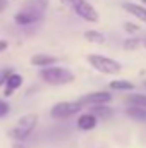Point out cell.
Returning a JSON list of instances; mask_svg holds the SVG:
<instances>
[{"instance_id": "obj_1", "label": "cell", "mask_w": 146, "mask_h": 148, "mask_svg": "<svg viewBox=\"0 0 146 148\" xmlns=\"http://www.w3.org/2000/svg\"><path fill=\"white\" fill-rule=\"evenodd\" d=\"M40 76L45 83L53 84V86H60V84H67L74 81V74L67 71L65 67H57V66H48L43 67L40 71Z\"/></svg>"}, {"instance_id": "obj_2", "label": "cell", "mask_w": 146, "mask_h": 148, "mask_svg": "<svg viewBox=\"0 0 146 148\" xmlns=\"http://www.w3.org/2000/svg\"><path fill=\"white\" fill-rule=\"evenodd\" d=\"M36 124H38V114H26V115H23V117L17 121V124L9 131V136L14 138V140H17V141H24V140L35 131Z\"/></svg>"}, {"instance_id": "obj_3", "label": "cell", "mask_w": 146, "mask_h": 148, "mask_svg": "<svg viewBox=\"0 0 146 148\" xmlns=\"http://www.w3.org/2000/svg\"><path fill=\"white\" fill-rule=\"evenodd\" d=\"M43 7L40 5L36 2V5H33V3H26V7L23 9V10H19L16 16H14V21H16V24H19V26H29V24H33V23H36L41 19V16H43Z\"/></svg>"}, {"instance_id": "obj_4", "label": "cell", "mask_w": 146, "mask_h": 148, "mask_svg": "<svg viewBox=\"0 0 146 148\" xmlns=\"http://www.w3.org/2000/svg\"><path fill=\"white\" fill-rule=\"evenodd\" d=\"M88 60H89V64H91L96 71H100V73H103V74H119L120 73V64H119L117 60L110 59V57L89 55Z\"/></svg>"}, {"instance_id": "obj_5", "label": "cell", "mask_w": 146, "mask_h": 148, "mask_svg": "<svg viewBox=\"0 0 146 148\" xmlns=\"http://www.w3.org/2000/svg\"><path fill=\"white\" fill-rule=\"evenodd\" d=\"M72 9L81 19H84L88 23H96L98 21L96 9L89 2H86V0H72Z\"/></svg>"}, {"instance_id": "obj_6", "label": "cell", "mask_w": 146, "mask_h": 148, "mask_svg": "<svg viewBox=\"0 0 146 148\" xmlns=\"http://www.w3.org/2000/svg\"><path fill=\"white\" fill-rule=\"evenodd\" d=\"M83 109V105L79 102H59L52 107V117L53 119H67L71 117L72 114L79 112Z\"/></svg>"}, {"instance_id": "obj_7", "label": "cell", "mask_w": 146, "mask_h": 148, "mask_svg": "<svg viewBox=\"0 0 146 148\" xmlns=\"http://www.w3.org/2000/svg\"><path fill=\"white\" fill-rule=\"evenodd\" d=\"M110 100H112V95L108 91H95L81 97L77 102L84 107V105H103V103H108Z\"/></svg>"}, {"instance_id": "obj_8", "label": "cell", "mask_w": 146, "mask_h": 148, "mask_svg": "<svg viewBox=\"0 0 146 148\" xmlns=\"http://www.w3.org/2000/svg\"><path fill=\"white\" fill-rule=\"evenodd\" d=\"M57 62H59L57 57H52V55H46V53H38L35 57H31V64L38 66V67H48V66H53Z\"/></svg>"}, {"instance_id": "obj_9", "label": "cell", "mask_w": 146, "mask_h": 148, "mask_svg": "<svg viewBox=\"0 0 146 148\" xmlns=\"http://www.w3.org/2000/svg\"><path fill=\"white\" fill-rule=\"evenodd\" d=\"M96 126V117L93 115V114H83L79 119H77V127L81 129V131H89V129H93Z\"/></svg>"}, {"instance_id": "obj_10", "label": "cell", "mask_w": 146, "mask_h": 148, "mask_svg": "<svg viewBox=\"0 0 146 148\" xmlns=\"http://www.w3.org/2000/svg\"><path fill=\"white\" fill-rule=\"evenodd\" d=\"M124 10H127L129 14H132L134 17H138L139 21L146 23V9L143 5H136V3H124Z\"/></svg>"}, {"instance_id": "obj_11", "label": "cell", "mask_w": 146, "mask_h": 148, "mask_svg": "<svg viewBox=\"0 0 146 148\" xmlns=\"http://www.w3.org/2000/svg\"><path fill=\"white\" fill-rule=\"evenodd\" d=\"M126 114L131 117V119H134V121H138V122H146V109L145 107H136V105H131Z\"/></svg>"}, {"instance_id": "obj_12", "label": "cell", "mask_w": 146, "mask_h": 148, "mask_svg": "<svg viewBox=\"0 0 146 148\" xmlns=\"http://www.w3.org/2000/svg\"><path fill=\"white\" fill-rule=\"evenodd\" d=\"M5 84H7V86H5V95L9 97L14 90H17V88L23 84V77H21L19 74H14V73H12L10 76H9V79H7V83H5Z\"/></svg>"}, {"instance_id": "obj_13", "label": "cell", "mask_w": 146, "mask_h": 148, "mask_svg": "<svg viewBox=\"0 0 146 148\" xmlns=\"http://www.w3.org/2000/svg\"><path fill=\"white\" fill-rule=\"evenodd\" d=\"M126 102H127V103H131V105L145 107V109H146V95H143V93H131V95H127Z\"/></svg>"}, {"instance_id": "obj_14", "label": "cell", "mask_w": 146, "mask_h": 148, "mask_svg": "<svg viewBox=\"0 0 146 148\" xmlns=\"http://www.w3.org/2000/svg\"><path fill=\"white\" fill-rule=\"evenodd\" d=\"M110 88L112 90H117V91H131L134 88V84L127 79H117V81H112L110 83Z\"/></svg>"}, {"instance_id": "obj_15", "label": "cell", "mask_w": 146, "mask_h": 148, "mask_svg": "<svg viewBox=\"0 0 146 148\" xmlns=\"http://www.w3.org/2000/svg\"><path fill=\"white\" fill-rule=\"evenodd\" d=\"M91 114L95 117H102V119H108L112 117V109L105 107V105H96L95 109H91Z\"/></svg>"}, {"instance_id": "obj_16", "label": "cell", "mask_w": 146, "mask_h": 148, "mask_svg": "<svg viewBox=\"0 0 146 148\" xmlns=\"http://www.w3.org/2000/svg\"><path fill=\"white\" fill-rule=\"evenodd\" d=\"M84 38H86L88 41H91V43H103V41H105V36H103L100 31H95V29L86 31V33H84Z\"/></svg>"}, {"instance_id": "obj_17", "label": "cell", "mask_w": 146, "mask_h": 148, "mask_svg": "<svg viewBox=\"0 0 146 148\" xmlns=\"http://www.w3.org/2000/svg\"><path fill=\"white\" fill-rule=\"evenodd\" d=\"M139 45H141V41H139L138 38H129V40H126L124 48H126V50H134V48H138Z\"/></svg>"}, {"instance_id": "obj_18", "label": "cell", "mask_w": 146, "mask_h": 148, "mask_svg": "<svg viewBox=\"0 0 146 148\" xmlns=\"http://www.w3.org/2000/svg\"><path fill=\"white\" fill-rule=\"evenodd\" d=\"M10 74H12L10 69H3V71H0V86H2L3 83H7V79H9Z\"/></svg>"}, {"instance_id": "obj_19", "label": "cell", "mask_w": 146, "mask_h": 148, "mask_svg": "<svg viewBox=\"0 0 146 148\" xmlns=\"http://www.w3.org/2000/svg\"><path fill=\"white\" fill-rule=\"evenodd\" d=\"M7 114H9V103L3 102V100H0V117H3Z\"/></svg>"}, {"instance_id": "obj_20", "label": "cell", "mask_w": 146, "mask_h": 148, "mask_svg": "<svg viewBox=\"0 0 146 148\" xmlns=\"http://www.w3.org/2000/svg\"><path fill=\"white\" fill-rule=\"evenodd\" d=\"M124 28H126V31H129V33H136V31H139V28H138L136 24H131V23H126Z\"/></svg>"}, {"instance_id": "obj_21", "label": "cell", "mask_w": 146, "mask_h": 148, "mask_svg": "<svg viewBox=\"0 0 146 148\" xmlns=\"http://www.w3.org/2000/svg\"><path fill=\"white\" fill-rule=\"evenodd\" d=\"M7 48V41L5 40H0V52H3Z\"/></svg>"}, {"instance_id": "obj_22", "label": "cell", "mask_w": 146, "mask_h": 148, "mask_svg": "<svg viewBox=\"0 0 146 148\" xmlns=\"http://www.w3.org/2000/svg\"><path fill=\"white\" fill-rule=\"evenodd\" d=\"M36 2L40 3V5H41V7H43V9H45V7L48 5V0H36Z\"/></svg>"}, {"instance_id": "obj_23", "label": "cell", "mask_w": 146, "mask_h": 148, "mask_svg": "<svg viewBox=\"0 0 146 148\" xmlns=\"http://www.w3.org/2000/svg\"><path fill=\"white\" fill-rule=\"evenodd\" d=\"M5 3H7V0H0V12L5 9Z\"/></svg>"}, {"instance_id": "obj_24", "label": "cell", "mask_w": 146, "mask_h": 148, "mask_svg": "<svg viewBox=\"0 0 146 148\" xmlns=\"http://www.w3.org/2000/svg\"><path fill=\"white\" fill-rule=\"evenodd\" d=\"M64 5H72V0H60Z\"/></svg>"}, {"instance_id": "obj_25", "label": "cell", "mask_w": 146, "mask_h": 148, "mask_svg": "<svg viewBox=\"0 0 146 148\" xmlns=\"http://www.w3.org/2000/svg\"><path fill=\"white\" fill-rule=\"evenodd\" d=\"M12 148H26V147H24L23 143H16V145H14V147H12Z\"/></svg>"}, {"instance_id": "obj_26", "label": "cell", "mask_w": 146, "mask_h": 148, "mask_svg": "<svg viewBox=\"0 0 146 148\" xmlns=\"http://www.w3.org/2000/svg\"><path fill=\"white\" fill-rule=\"evenodd\" d=\"M143 45H145V47H146V38H145V40H143Z\"/></svg>"}, {"instance_id": "obj_27", "label": "cell", "mask_w": 146, "mask_h": 148, "mask_svg": "<svg viewBox=\"0 0 146 148\" xmlns=\"http://www.w3.org/2000/svg\"><path fill=\"white\" fill-rule=\"evenodd\" d=\"M143 2H145V3H146V0H143Z\"/></svg>"}, {"instance_id": "obj_28", "label": "cell", "mask_w": 146, "mask_h": 148, "mask_svg": "<svg viewBox=\"0 0 146 148\" xmlns=\"http://www.w3.org/2000/svg\"><path fill=\"white\" fill-rule=\"evenodd\" d=\"M145 86H146V81H145Z\"/></svg>"}]
</instances>
